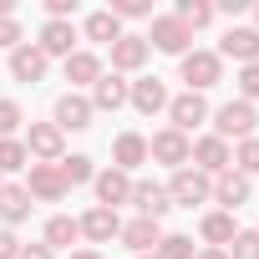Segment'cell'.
Returning <instances> with one entry per match:
<instances>
[{"mask_svg":"<svg viewBox=\"0 0 259 259\" xmlns=\"http://www.w3.org/2000/svg\"><path fill=\"white\" fill-rule=\"evenodd\" d=\"M208 198H213V178L208 173H198V168H178L173 173V183H168V203L173 208H198Z\"/></svg>","mask_w":259,"mask_h":259,"instance_id":"6da1fadb","label":"cell"},{"mask_svg":"<svg viewBox=\"0 0 259 259\" xmlns=\"http://www.w3.org/2000/svg\"><path fill=\"white\" fill-rule=\"evenodd\" d=\"M254 122H259V112H254V102H224L219 112H213V138L219 143H229V138H254Z\"/></svg>","mask_w":259,"mask_h":259,"instance_id":"7a4b0ae2","label":"cell"},{"mask_svg":"<svg viewBox=\"0 0 259 259\" xmlns=\"http://www.w3.org/2000/svg\"><path fill=\"white\" fill-rule=\"evenodd\" d=\"M178 76L188 81V92H208V87H219V76H224V61H219V51H188L183 61H178Z\"/></svg>","mask_w":259,"mask_h":259,"instance_id":"3957f363","label":"cell"},{"mask_svg":"<svg viewBox=\"0 0 259 259\" xmlns=\"http://www.w3.org/2000/svg\"><path fill=\"white\" fill-rule=\"evenodd\" d=\"M26 153H31L36 163H61V158H66V133H61L56 122H31Z\"/></svg>","mask_w":259,"mask_h":259,"instance_id":"277c9868","label":"cell"},{"mask_svg":"<svg viewBox=\"0 0 259 259\" xmlns=\"http://www.w3.org/2000/svg\"><path fill=\"white\" fill-rule=\"evenodd\" d=\"M188 153H193V143H188L183 133H173V127H163V133H153V143H148V158L168 163L173 173H178V168H188Z\"/></svg>","mask_w":259,"mask_h":259,"instance_id":"5b68a950","label":"cell"},{"mask_svg":"<svg viewBox=\"0 0 259 259\" xmlns=\"http://www.w3.org/2000/svg\"><path fill=\"white\" fill-rule=\"evenodd\" d=\"M158 51H168V56H188V41H193V31L178 21V16H158L153 21V36H148Z\"/></svg>","mask_w":259,"mask_h":259,"instance_id":"8992f818","label":"cell"},{"mask_svg":"<svg viewBox=\"0 0 259 259\" xmlns=\"http://www.w3.org/2000/svg\"><path fill=\"white\" fill-rule=\"evenodd\" d=\"M26 193L41 198V203H61V198H66V178H61V168H56V163H31V183H26Z\"/></svg>","mask_w":259,"mask_h":259,"instance_id":"52a82bcc","label":"cell"},{"mask_svg":"<svg viewBox=\"0 0 259 259\" xmlns=\"http://www.w3.org/2000/svg\"><path fill=\"white\" fill-rule=\"evenodd\" d=\"M92 188H97V203H102V208H117V203L133 198V173H122V168H102V173L92 178Z\"/></svg>","mask_w":259,"mask_h":259,"instance_id":"ba28073f","label":"cell"},{"mask_svg":"<svg viewBox=\"0 0 259 259\" xmlns=\"http://www.w3.org/2000/svg\"><path fill=\"white\" fill-rule=\"evenodd\" d=\"M188 163H193L198 173H208V178H219V173H224V168H229L234 158H229V143H219V138L208 133V138H198V143H193V153H188Z\"/></svg>","mask_w":259,"mask_h":259,"instance_id":"9c48e42d","label":"cell"},{"mask_svg":"<svg viewBox=\"0 0 259 259\" xmlns=\"http://www.w3.org/2000/svg\"><path fill=\"white\" fill-rule=\"evenodd\" d=\"M168 117H173V133H183V138H188L193 127L208 117V102H203L198 92H183V97H173V102H168Z\"/></svg>","mask_w":259,"mask_h":259,"instance_id":"30bf717a","label":"cell"},{"mask_svg":"<svg viewBox=\"0 0 259 259\" xmlns=\"http://www.w3.org/2000/svg\"><path fill=\"white\" fill-rule=\"evenodd\" d=\"M76 224H81V234H87L92 244H112V239L122 234V219H117V208H102V203H97V208H87Z\"/></svg>","mask_w":259,"mask_h":259,"instance_id":"8fae6325","label":"cell"},{"mask_svg":"<svg viewBox=\"0 0 259 259\" xmlns=\"http://www.w3.org/2000/svg\"><path fill=\"white\" fill-rule=\"evenodd\" d=\"M224 56L254 66V61H259V31H254V26H234V31L219 41V61H224Z\"/></svg>","mask_w":259,"mask_h":259,"instance_id":"7c38bea8","label":"cell"},{"mask_svg":"<svg viewBox=\"0 0 259 259\" xmlns=\"http://www.w3.org/2000/svg\"><path fill=\"white\" fill-rule=\"evenodd\" d=\"M127 102H133L143 117H153V112H163V107H168V87H163L158 76H143V81L127 87Z\"/></svg>","mask_w":259,"mask_h":259,"instance_id":"4fadbf2b","label":"cell"},{"mask_svg":"<svg viewBox=\"0 0 259 259\" xmlns=\"http://www.w3.org/2000/svg\"><path fill=\"white\" fill-rule=\"evenodd\" d=\"M127 203H138V219H153V224L173 208V203H168V188H158V183H148V178L133 183V198H127Z\"/></svg>","mask_w":259,"mask_h":259,"instance_id":"5bb4252c","label":"cell"},{"mask_svg":"<svg viewBox=\"0 0 259 259\" xmlns=\"http://www.w3.org/2000/svg\"><path fill=\"white\" fill-rule=\"evenodd\" d=\"M11 76L26 81V87H36V81L46 76V51H41V46H16V51H11Z\"/></svg>","mask_w":259,"mask_h":259,"instance_id":"9a60e30c","label":"cell"},{"mask_svg":"<svg viewBox=\"0 0 259 259\" xmlns=\"http://www.w3.org/2000/svg\"><path fill=\"white\" fill-rule=\"evenodd\" d=\"M148 61V36H127L122 31V41H112V71L122 76V71H138Z\"/></svg>","mask_w":259,"mask_h":259,"instance_id":"2e32d148","label":"cell"},{"mask_svg":"<svg viewBox=\"0 0 259 259\" xmlns=\"http://www.w3.org/2000/svg\"><path fill=\"white\" fill-rule=\"evenodd\" d=\"M56 127H61V133H81V127H92V102L76 97V92H66L56 102Z\"/></svg>","mask_w":259,"mask_h":259,"instance_id":"e0dca14e","label":"cell"},{"mask_svg":"<svg viewBox=\"0 0 259 259\" xmlns=\"http://www.w3.org/2000/svg\"><path fill=\"white\" fill-rule=\"evenodd\" d=\"M117 107H127V81H122L117 71H107V76H97V87H92V112H117Z\"/></svg>","mask_w":259,"mask_h":259,"instance_id":"ac0fdd59","label":"cell"},{"mask_svg":"<svg viewBox=\"0 0 259 259\" xmlns=\"http://www.w3.org/2000/svg\"><path fill=\"white\" fill-rule=\"evenodd\" d=\"M213 198L224 203V213H234L239 203H249V178H244V173H234V168H224V173L213 178Z\"/></svg>","mask_w":259,"mask_h":259,"instance_id":"d6986e66","label":"cell"},{"mask_svg":"<svg viewBox=\"0 0 259 259\" xmlns=\"http://www.w3.org/2000/svg\"><path fill=\"white\" fill-rule=\"evenodd\" d=\"M112 158H117L112 168H122V173L143 168V163H148V138H143V133H122V138L112 143Z\"/></svg>","mask_w":259,"mask_h":259,"instance_id":"ffe728a7","label":"cell"},{"mask_svg":"<svg viewBox=\"0 0 259 259\" xmlns=\"http://www.w3.org/2000/svg\"><path fill=\"white\" fill-rule=\"evenodd\" d=\"M71 41H76V31H71V21H46L41 26V51H46V61L51 56H71Z\"/></svg>","mask_w":259,"mask_h":259,"instance_id":"44dd1931","label":"cell"},{"mask_svg":"<svg viewBox=\"0 0 259 259\" xmlns=\"http://www.w3.org/2000/svg\"><path fill=\"white\" fill-rule=\"evenodd\" d=\"M127 249H138V254H148V249H158V239H163V229L153 224V219H133V224H122V234H117Z\"/></svg>","mask_w":259,"mask_h":259,"instance_id":"7402d4cb","label":"cell"},{"mask_svg":"<svg viewBox=\"0 0 259 259\" xmlns=\"http://www.w3.org/2000/svg\"><path fill=\"white\" fill-rule=\"evenodd\" d=\"M81 239V224L76 219H66V213H56V219H46V234H41V244L56 254V249H71Z\"/></svg>","mask_w":259,"mask_h":259,"instance_id":"603a6c76","label":"cell"},{"mask_svg":"<svg viewBox=\"0 0 259 259\" xmlns=\"http://www.w3.org/2000/svg\"><path fill=\"white\" fill-rule=\"evenodd\" d=\"M97 76H102V61L92 51H71L66 56V81L71 87H97Z\"/></svg>","mask_w":259,"mask_h":259,"instance_id":"cb8c5ba5","label":"cell"},{"mask_svg":"<svg viewBox=\"0 0 259 259\" xmlns=\"http://www.w3.org/2000/svg\"><path fill=\"white\" fill-rule=\"evenodd\" d=\"M31 208H36V198L26 188H6V193H0V219H6V224H26Z\"/></svg>","mask_w":259,"mask_h":259,"instance_id":"d4e9b609","label":"cell"},{"mask_svg":"<svg viewBox=\"0 0 259 259\" xmlns=\"http://www.w3.org/2000/svg\"><path fill=\"white\" fill-rule=\"evenodd\" d=\"M87 41H102V46L122 41V21H117L112 11H92V16H87Z\"/></svg>","mask_w":259,"mask_h":259,"instance_id":"484cf974","label":"cell"},{"mask_svg":"<svg viewBox=\"0 0 259 259\" xmlns=\"http://www.w3.org/2000/svg\"><path fill=\"white\" fill-rule=\"evenodd\" d=\"M56 168H61L66 188H76V183H92V178H97V168H92V158H87V153H71V158H61Z\"/></svg>","mask_w":259,"mask_h":259,"instance_id":"4316f807","label":"cell"},{"mask_svg":"<svg viewBox=\"0 0 259 259\" xmlns=\"http://www.w3.org/2000/svg\"><path fill=\"white\" fill-rule=\"evenodd\" d=\"M234 213H203V239L219 249V244H234Z\"/></svg>","mask_w":259,"mask_h":259,"instance_id":"83f0119b","label":"cell"},{"mask_svg":"<svg viewBox=\"0 0 259 259\" xmlns=\"http://www.w3.org/2000/svg\"><path fill=\"white\" fill-rule=\"evenodd\" d=\"M178 21H183L188 31H203V26L213 21V6H208V0H178Z\"/></svg>","mask_w":259,"mask_h":259,"instance_id":"f1b7e54d","label":"cell"},{"mask_svg":"<svg viewBox=\"0 0 259 259\" xmlns=\"http://www.w3.org/2000/svg\"><path fill=\"white\" fill-rule=\"evenodd\" d=\"M229 158H234V163H229L234 173H244V178H249V173H259V138H244Z\"/></svg>","mask_w":259,"mask_h":259,"instance_id":"f546056e","label":"cell"},{"mask_svg":"<svg viewBox=\"0 0 259 259\" xmlns=\"http://www.w3.org/2000/svg\"><path fill=\"white\" fill-rule=\"evenodd\" d=\"M26 163H31V153H26L21 138H0V173H16V168H26Z\"/></svg>","mask_w":259,"mask_h":259,"instance_id":"4dcf8cb0","label":"cell"},{"mask_svg":"<svg viewBox=\"0 0 259 259\" xmlns=\"http://www.w3.org/2000/svg\"><path fill=\"white\" fill-rule=\"evenodd\" d=\"M153 254H158V259H193V239H188V234H163Z\"/></svg>","mask_w":259,"mask_h":259,"instance_id":"1f68e13d","label":"cell"},{"mask_svg":"<svg viewBox=\"0 0 259 259\" xmlns=\"http://www.w3.org/2000/svg\"><path fill=\"white\" fill-rule=\"evenodd\" d=\"M229 259H259V229H239L229 244Z\"/></svg>","mask_w":259,"mask_h":259,"instance_id":"d6a6232c","label":"cell"},{"mask_svg":"<svg viewBox=\"0 0 259 259\" xmlns=\"http://www.w3.org/2000/svg\"><path fill=\"white\" fill-rule=\"evenodd\" d=\"M239 102H259V61L239 66Z\"/></svg>","mask_w":259,"mask_h":259,"instance_id":"836d02e7","label":"cell"},{"mask_svg":"<svg viewBox=\"0 0 259 259\" xmlns=\"http://www.w3.org/2000/svg\"><path fill=\"white\" fill-rule=\"evenodd\" d=\"M16 127H21V107L11 97H0V138H16Z\"/></svg>","mask_w":259,"mask_h":259,"instance_id":"e575fe53","label":"cell"},{"mask_svg":"<svg viewBox=\"0 0 259 259\" xmlns=\"http://www.w3.org/2000/svg\"><path fill=\"white\" fill-rule=\"evenodd\" d=\"M112 16H117V21H127V16H153V6H148V0H112Z\"/></svg>","mask_w":259,"mask_h":259,"instance_id":"d590c367","label":"cell"},{"mask_svg":"<svg viewBox=\"0 0 259 259\" xmlns=\"http://www.w3.org/2000/svg\"><path fill=\"white\" fill-rule=\"evenodd\" d=\"M0 46H21V26H16V16H0Z\"/></svg>","mask_w":259,"mask_h":259,"instance_id":"8d00e7d4","label":"cell"},{"mask_svg":"<svg viewBox=\"0 0 259 259\" xmlns=\"http://www.w3.org/2000/svg\"><path fill=\"white\" fill-rule=\"evenodd\" d=\"M16 254H21L16 234H11V229H0V259H16Z\"/></svg>","mask_w":259,"mask_h":259,"instance_id":"74e56055","label":"cell"},{"mask_svg":"<svg viewBox=\"0 0 259 259\" xmlns=\"http://www.w3.org/2000/svg\"><path fill=\"white\" fill-rule=\"evenodd\" d=\"M16 259H56V254H51L46 244H21V254H16Z\"/></svg>","mask_w":259,"mask_h":259,"instance_id":"f35d334b","label":"cell"},{"mask_svg":"<svg viewBox=\"0 0 259 259\" xmlns=\"http://www.w3.org/2000/svg\"><path fill=\"white\" fill-rule=\"evenodd\" d=\"M46 16H51V21H66V16H71V0H46Z\"/></svg>","mask_w":259,"mask_h":259,"instance_id":"ab89813d","label":"cell"},{"mask_svg":"<svg viewBox=\"0 0 259 259\" xmlns=\"http://www.w3.org/2000/svg\"><path fill=\"white\" fill-rule=\"evenodd\" d=\"M66 259H107V254H97V249H71Z\"/></svg>","mask_w":259,"mask_h":259,"instance_id":"60d3db41","label":"cell"},{"mask_svg":"<svg viewBox=\"0 0 259 259\" xmlns=\"http://www.w3.org/2000/svg\"><path fill=\"white\" fill-rule=\"evenodd\" d=\"M198 259H229V249H203Z\"/></svg>","mask_w":259,"mask_h":259,"instance_id":"b9f144b4","label":"cell"},{"mask_svg":"<svg viewBox=\"0 0 259 259\" xmlns=\"http://www.w3.org/2000/svg\"><path fill=\"white\" fill-rule=\"evenodd\" d=\"M254 21H259V6H254ZM254 31H259V26H254Z\"/></svg>","mask_w":259,"mask_h":259,"instance_id":"7bdbcfd3","label":"cell"},{"mask_svg":"<svg viewBox=\"0 0 259 259\" xmlns=\"http://www.w3.org/2000/svg\"><path fill=\"white\" fill-rule=\"evenodd\" d=\"M138 259H158V254H138Z\"/></svg>","mask_w":259,"mask_h":259,"instance_id":"ee69618b","label":"cell"},{"mask_svg":"<svg viewBox=\"0 0 259 259\" xmlns=\"http://www.w3.org/2000/svg\"><path fill=\"white\" fill-rule=\"evenodd\" d=\"M0 193H6V183H0Z\"/></svg>","mask_w":259,"mask_h":259,"instance_id":"f6af8a7d","label":"cell"}]
</instances>
